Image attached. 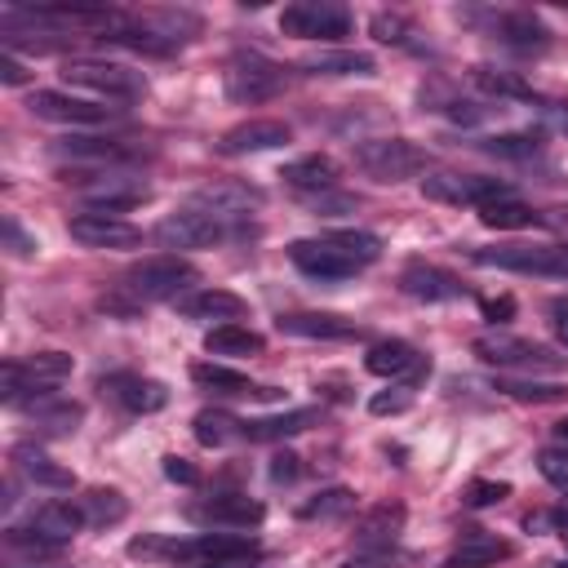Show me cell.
I'll return each mask as SVG.
<instances>
[{"label": "cell", "instance_id": "f35d334b", "mask_svg": "<svg viewBox=\"0 0 568 568\" xmlns=\"http://www.w3.org/2000/svg\"><path fill=\"white\" fill-rule=\"evenodd\" d=\"M470 80H475L484 93H493V98H519V102H528V98H532V89H528L519 75L497 71V67H470Z\"/></svg>", "mask_w": 568, "mask_h": 568}, {"label": "cell", "instance_id": "5b68a950", "mask_svg": "<svg viewBox=\"0 0 568 568\" xmlns=\"http://www.w3.org/2000/svg\"><path fill=\"white\" fill-rule=\"evenodd\" d=\"M470 262L515 271V275L568 280V244H497V248H475Z\"/></svg>", "mask_w": 568, "mask_h": 568}, {"label": "cell", "instance_id": "d6a6232c", "mask_svg": "<svg viewBox=\"0 0 568 568\" xmlns=\"http://www.w3.org/2000/svg\"><path fill=\"white\" fill-rule=\"evenodd\" d=\"M479 222H484V226H493V231H524V226H537V222H541V213H537L532 204H524V200L506 195V200L484 204V209H479Z\"/></svg>", "mask_w": 568, "mask_h": 568}, {"label": "cell", "instance_id": "8fae6325", "mask_svg": "<svg viewBox=\"0 0 568 568\" xmlns=\"http://www.w3.org/2000/svg\"><path fill=\"white\" fill-rule=\"evenodd\" d=\"M226 235H231L226 222H217L213 213H200V209H178L155 222V240L164 248H213Z\"/></svg>", "mask_w": 568, "mask_h": 568}, {"label": "cell", "instance_id": "c3c4849f", "mask_svg": "<svg viewBox=\"0 0 568 568\" xmlns=\"http://www.w3.org/2000/svg\"><path fill=\"white\" fill-rule=\"evenodd\" d=\"M342 568H395V559H390V550H355Z\"/></svg>", "mask_w": 568, "mask_h": 568}, {"label": "cell", "instance_id": "3957f363", "mask_svg": "<svg viewBox=\"0 0 568 568\" xmlns=\"http://www.w3.org/2000/svg\"><path fill=\"white\" fill-rule=\"evenodd\" d=\"M62 80L75 84V89L98 93L102 102H133V98L146 93L142 71H133L124 62H111V58H67L62 62Z\"/></svg>", "mask_w": 568, "mask_h": 568}, {"label": "cell", "instance_id": "db71d44e", "mask_svg": "<svg viewBox=\"0 0 568 568\" xmlns=\"http://www.w3.org/2000/svg\"><path fill=\"white\" fill-rule=\"evenodd\" d=\"M541 222H550V226L568 231V204H564V209H550V213H541Z\"/></svg>", "mask_w": 568, "mask_h": 568}, {"label": "cell", "instance_id": "9a60e30c", "mask_svg": "<svg viewBox=\"0 0 568 568\" xmlns=\"http://www.w3.org/2000/svg\"><path fill=\"white\" fill-rule=\"evenodd\" d=\"M67 231H71V240H80L84 248H133V244H142V231L133 226V222H124V217H111V213H75L71 222H67Z\"/></svg>", "mask_w": 568, "mask_h": 568}, {"label": "cell", "instance_id": "7dc6e473", "mask_svg": "<svg viewBox=\"0 0 568 568\" xmlns=\"http://www.w3.org/2000/svg\"><path fill=\"white\" fill-rule=\"evenodd\" d=\"M164 475H169L173 484H186V488L200 484V470H195L186 457H164Z\"/></svg>", "mask_w": 568, "mask_h": 568}, {"label": "cell", "instance_id": "ee69618b", "mask_svg": "<svg viewBox=\"0 0 568 568\" xmlns=\"http://www.w3.org/2000/svg\"><path fill=\"white\" fill-rule=\"evenodd\" d=\"M537 470H541L546 484H555V488L568 493V448H541L537 453Z\"/></svg>", "mask_w": 568, "mask_h": 568}, {"label": "cell", "instance_id": "d6986e66", "mask_svg": "<svg viewBox=\"0 0 568 568\" xmlns=\"http://www.w3.org/2000/svg\"><path fill=\"white\" fill-rule=\"evenodd\" d=\"M364 368H368L373 377H408V382H417V377H426V373H430V359H426V355H422L413 342L390 337V342L368 346Z\"/></svg>", "mask_w": 568, "mask_h": 568}, {"label": "cell", "instance_id": "e0dca14e", "mask_svg": "<svg viewBox=\"0 0 568 568\" xmlns=\"http://www.w3.org/2000/svg\"><path fill=\"white\" fill-rule=\"evenodd\" d=\"M484 27H488V36H497L510 49H546L550 44V27L532 9H497V13H484Z\"/></svg>", "mask_w": 568, "mask_h": 568}, {"label": "cell", "instance_id": "30bf717a", "mask_svg": "<svg viewBox=\"0 0 568 568\" xmlns=\"http://www.w3.org/2000/svg\"><path fill=\"white\" fill-rule=\"evenodd\" d=\"M422 191L439 204H470V209H484V204L510 195V186L501 178H484V173H430V178H422Z\"/></svg>", "mask_w": 568, "mask_h": 568}, {"label": "cell", "instance_id": "ac0fdd59", "mask_svg": "<svg viewBox=\"0 0 568 568\" xmlns=\"http://www.w3.org/2000/svg\"><path fill=\"white\" fill-rule=\"evenodd\" d=\"M275 328L288 337H315V342H346L364 333L351 315H337V311H288L275 320Z\"/></svg>", "mask_w": 568, "mask_h": 568}, {"label": "cell", "instance_id": "d4e9b609", "mask_svg": "<svg viewBox=\"0 0 568 568\" xmlns=\"http://www.w3.org/2000/svg\"><path fill=\"white\" fill-rule=\"evenodd\" d=\"M399 532H404V506L399 501H382V506L364 510L355 524L359 550H390L399 541Z\"/></svg>", "mask_w": 568, "mask_h": 568}, {"label": "cell", "instance_id": "9f6ffc18", "mask_svg": "<svg viewBox=\"0 0 568 568\" xmlns=\"http://www.w3.org/2000/svg\"><path fill=\"white\" fill-rule=\"evenodd\" d=\"M555 333H559V342H564V346H568V311H564V315H559V320H555Z\"/></svg>", "mask_w": 568, "mask_h": 568}, {"label": "cell", "instance_id": "8d00e7d4", "mask_svg": "<svg viewBox=\"0 0 568 568\" xmlns=\"http://www.w3.org/2000/svg\"><path fill=\"white\" fill-rule=\"evenodd\" d=\"M80 417H84V408L80 404H71V399H40L36 404V422H40V430L44 435H71L75 426H80Z\"/></svg>", "mask_w": 568, "mask_h": 568}, {"label": "cell", "instance_id": "2e32d148", "mask_svg": "<svg viewBox=\"0 0 568 568\" xmlns=\"http://www.w3.org/2000/svg\"><path fill=\"white\" fill-rule=\"evenodd\" d=\"M257 204H262V191L248 182H213V186L191 195V209L213 213L217 222H244L248 209H257Z\"/></svg>", "mask_w": 568, "mask_h": 568}, {"label": "cell", "instance_id": "60d3db41", "mask_svg": "<svg viewBox=\"0 0 568 568\" xmlns=\"http://www.w3.org/2000/svg\"><path fill=\"white\" fill-rule=\"evenodd\" d=\"M328 240H333L351 262H359V266H368V262L382 257V240H377L373 231H333Z\"/></svg>", "mask_w": 568, "mask_h": 568}, {"label": "cell", "instance_id": "d590c367", "mask_svg": "<svg viewBox=\"0 0 568 568\" xmlns=\"http://www.w3.org/2000/svg\"><path fill=\"white\" fill-rule=\"evenodd\" d=\"M497 390L524 404H559L568 395V386L559 382H532V377H497Z\"/></svg>", "mask_w": 568, "mask_h": 568}, {"label": "cell", "instance_id": "ba28073f", "mask_svg": "<svg viewBox=\"0 0 568 568\" xmlns=\"http://www.w3.org/2000/svg\"><path fill=\"white\" fill-rule=\"evenodd\" d=\"M27 111L36 120H49V124H71V129H89V124H115L124 115V106H106V102H93V98H75V93H62V89H36L27 98Z\"/></svg>", "mask_w": 568, "mask_h": 568}, {"label": "cell", "instance_id": "f907efd6", "mask_svg": "<svg viewBox=\"0 0 568 568\" xmlns=\"http://www.w3.org/2000/svg\"><path fill=\"white\" fill-rule=\"evenodd\" d=\"M0 80H4V84H27V80H31V71L13 58V49H4V53H0Z\"/></svg>", "mask_w": 568, "mask_h": 568}, {"label": "cell", "instance_id": "7bdbcfd3", "mask_svg": "<svg viewBox=\"0 0 568 568\" xmlns=\"http://www.w3.org/2000/svg\"><path fill=\"white\" fill-rule=\"evenodd\" d=\"M510 497V484L506 479H475V484H466V506L470 510H484V506H497V501H506Z\"/></svg>", "mask_w": 568, "mask_h": 568}, {"label": "cell", "instance_id": "7a4b0ae2", "mask_svg": "<svg viewBox=\"0 0 568 568\" xmlns=\"http://www.w3.org/2000/svg\"><path fill=\"white\" fill-rule=\"evenodd\" d=\"M284 84H288V71H284L280 62H271L266 53H253V49L231 53L226 67H222V89H226V98L240 102V106L271 102V98L284 93Z\"/></svg>", "mask_w": 568, "mask_h": 568}, {"label": "cell", "instance_id": "f546056e", "mask_svg": "<svg viewBox=\"0 0 568 568\" xmlns=\"http://www.w3.org/2000/svg\"><path fill=\"white\" fill-rule=\"evenodd\" d=\"M191 382H195L200 390H209V395H222V399H235V395H262L240 368H226V364H217V359H200V364H191Z\"/></svg>", "mask_w": 568, "mask_h": 568}, {"label": "cell", "instance_id": "11a10c76", "mask_svg": "<svg viewBox=\"0 0 568 568\" xmlns=\"http://www.w3.org/2000/svg\"><path fill=\"white\" fill-rule=\"evenodd\" d=\"M550 524H555V528H559V532H568V506H559V510H555V515H550Z\"/></svg>", "mask_w": 568, "mask_h": 568}, {"label": "cell", "instance_id": "8992f818", "mask_svg": "<svg viewBox=\"0 0 568 568\" xmlns=\"http://www.w3.org/2000/svg\"><path fill=\"white\" fill-rule=\"evenodd\" d=\"M355 164L373 182H404V178H417L426 169V151L408 138H373V142L355 146Z\"/></svg>", "mask_w": 568, "mask_h": 568}, {"label": "cell", "instance_id": "484cf974", "mask_svg": "<svg viewBox=\"0 0 568 568\" xmlns=\"http://www.w3.org/2000/svg\"><path fill=\"white\" fill-rule=\"evenodd\" d=\"M280 178L293 186V191H306V195H324V191H333L337 186V178H342V169H337V160H328V155H302V160H288L284 169H280Z\"/></svg>", "mask_w": 568, "mask_h": 568}, {"label": "cell", "instance_id": "52a82bcc", "mask_svg": "<svg viewBox=\"0 0 568 568\" xmlns=\"http://www.w3.org/2000/svg\"><path fill=\"white\" fill-rule=\"evenodd\" d=\"M351 9L346 4H333V0H293L284 4L280 13V31L284 36H297V40H342L351 36Z\"/></svg>", "mask_w": 568, "mask_h": 568}, {"label": "cell", "instance_id": "6f0895ef", "mask_svg": "<svg viewBox=\"0 0 568 568\" xmlns=\"http://www.w3.org/2000/svg\"><path fill=\"white\" fill-rule=\"evenodd\" d=\"M555 435H559V444H564V448H568V417H564V422H559V426H555Z\"/></svg>", "mask_w": 568, "mask_h": 568}, {"label": "cell", "instance_id": "bcb514c9", "mask_svg": "<svg viewBox=\"0 0 568 568\" xmlns=\"http://www.w3.org/2000/svg\"><path fill=\"white\" fill-rule=\"evenodd\" d=\"M297 475H302V457L297 453H275L271 457V479L275 484H293Z\"/></svg>", "mask_w": 568, "mask_h": 568}, {"label": "cell", "instance_id": "681fc988", "mask_svg": "<svg viewBox=\"0 0 568 568\" xmlns=\"http://www.w3.org/2000/svg\"><path fill=\"white\" fill-rule=\"evenodd\" d=\"M399 31H404V18H395V13H377V18H373V36H377V40H386V44L395 40V44H399V40H404Z\"/></svg>", "mask_w": 568, "mask_h": 568}, {"label": "cell", "instance_id": "74e56055", "mask_svg": "<svg viewBox=\"0 0 568 568\" xmlns=\"http://www.w3.org/2000/svg\"><path fill=\"white\" fill-rule=\"evenodd\" d=\"M479 151L497 160H528L541 151V133H493V138H479Z\"/></svg>", "mask_w": 568, "mask_h": 568}, {"label": "cell", "instance_id": "83f0119b", "mask_svg": "<svg viewBox=\"0 0 568 568\" xmlns=\"http://www.w3.org/2000/svg\"><path fill=\"white\" fill-rule=\"evenodd\" d=\"M13 466H18L36 488H58V493H62V488L75 484V475H71L62 462H53L44 448H36V444H18V448H13Z\"/></svg>", "mask_w": 568, "mask_h": 568}, {"label": "cell", "instance_id": "680465c9", "mask_svg": "<svg viewBox=\"0 0 568 568\" xmlns=\"http://www.w3.org/2000/svg\"><path fill=\"white\" fill-rule=\"evenodd\" d=\"M559 568H568V564H559Z\"/></svg>", "mask_w": 568, "mask_h": 568}, {"label": "cell", "instance_id": "836d02e7", "mask_svg": "<svg viewBox=\"0 0 568 568\" xmlns=\"http://www.w3.org/2000/svg\"><path fill=\"white\" fill-rule=\"evenodd\" d=\"M195 439L204 448H226L231 439H244V422L231 417L226 408H204V413H195Z\"/></svg>", "mask_w": 568, "mask_h": 568}, {"label": "cell", "instance_id": "7c38bea8", "mask_svg": "<svg viewBox=\"0 0 568 568\" xmlns=\"http://www.w3.org/2000/svg\"><path fill=\"white\" fill-rule=\"evenodd\" d=\"M191 519L204 524L209 532H213V528H217V532H248V528H257V524L266 519V506H262L257 497H244V493H217V497L200 501V506L191 510Z\"/></svg>", "mask_w": 568, "mask_h": 568}, {"label": "cell", "instance_id": "ffe728a7", "mask_svg": "<svg viewBox=\"0 0 568 568\" xmlns=\"http://www.w3.org/2000/svg\"><path fill=\"white\" fill-rule=\"evenodd\" d=\"M293 133L284 120H244L235 129H226L217 138V155H253V151H271V146H284Z\"/></svg>", "mask_w": 568, "mask_h": 568}, {"label": "cell", "instance_id": "ab89813d", "mask_svg": "<svg viewBox=\"0 0 568 568\" xmlns=\"http://www.w3.org/2000/svg\"><path fill=\"white\" fill-rule=\"evenodd\" d=\"M351 506H355V493H351V488H324V493H315L311 501H302L297 515H302V519H342Z\"/></svg>", "mask_w": 568, "mask_h": 568}, {"label": "cell", "instance_id": "f5cc1de1", "mask_svg": "<svg viewBox=\"0 0 568 568\" xmlns=\"http://www.w3.org/2000/svg\"><path fill=\"white\" fill-rule=\"evenodd\" d=\"M510 311H515V302H510V297H501V302H484V315H488L493 324H501Z\"/></svg>", "mask_w": 568, "mask_h": 568}, {"label": "cell", "instance_id": "816d5d0a", "mask_svg": "<svg viewBox=\"0 0 568 568\" xmlns=\"http://www.w3.org/2000/svg\"><path fill=\"white\" fill-rule=\"evenodd\" d=\"M4 240H9V248H13L18 257H31V248H36V240H27L13 217H4Z\"/></svg>", "mask_w": 568, "mask_h": 568}, {"label": "cell", "instance_id": "4fadbf2b", "mask_svg": "<svg viewBox=\"0 0 568 568\" xmlns=\"http://www.w3.org/2000/svg\"><path fill=\"white\" fill-rule=\"evenodd\" d=\"M288 257H293V266L302 275H311L320 284H337V280H351L359 271V262H351L328 235H320V240H293L288 244Z\"/></svg>", "mask_w": 568, "mask_h": 568}, {"label": "cell", "instance_id": "4316f807", "mask_svg": "<svg viewBox=\"0 0 568 568\" xmlns=\"http://www.w3.org/2000/svg\"><path fill=\"white\" fill-rule=\"evenodd\" d=\"M27 528H31L36 537L53 541V546H67V541L84 528V510L71 506V501H44V506H36V515H31Z\"/></svg>", "mask_w": 568, "mask_h": 568}, {"label": "cell", "instance_id": "f1b7e54d", "mask_svg": "<svg viewBox=\"0 0 568 568\" xmlns=\"http://www.w3.org/2000/svg\"><path fill=\"white\" fill-rule=\"evenodd\" d=\"M266 337L248 324H213L204 333V351L209 355H226V359H244V355H262Z\"/></svg>", "mask_w": 568, "mask_h": 568}, {"label": "cell", "instance_id": "603a6c76", "mask_svg": "<svg viewBox=\"0 0 568 568\" xmlns=\"http://www.w3.org/2000/svg\"><path fill=\"white\" fill-rule=\"evenodd\" d=\"M178 311L186 320H204V324H240L248 315V302L240 293H226V288H195L178 302Z\"/></svg>", "mask_w": 568, "mask_h": 568}, {"label": "cell", "instance_id": "e575fe53", "mask_svg": "<svg viewBox=\"0 0 568 568\" xmlns=\"http://www.w3.org/2000/svg\"><path fill=\"white\" fill-rule=\"evenodd\" d=\"M80 510H84V524L111 528V524H120V519L129 515V501H124L120 488H89V493L80 497Z\"/></svg>", "mask_w": 568, "mask_h": 568}, {"label": "cell", "instance_id": "6da1fadb", "mask_svg": "<svg viewBox=\"0 0 568 568\" xmlns=\"http://www.w3.org/2000/svg\"><path fill=\"white\" fill-rule=\"evenodd\" d=\"M200 284V271L178 257V253H155V257H142L124 271V293L133 302H182L186 293H195Z\"/></svg>", "mask_w": 568, "mask_h": 568}, {"label": "cell", "instance_id": "9c48e42d", "mask_svg": "<svg viewBox=\"0 0 568 568\" xmlns=\"http://www.w3.org/2000/svg\"><path fill=\"white\" fill-rule=\"evenodd\" d=\"M257 559V541L248 532H200L186 537L178 550V564H195V568H235Z\"/></svg>", "mask_w": 568, "mask_h": 568}, {"label": "cell", "instance_id": "1f68e13d", "mask_svg": "<svg viewBox=\"0 0 568 568\" xmlns=\"http://www.w3.org/2000/svg\"><path fill=\"white\" fill-rule=\"evenodd\" d=\"M311 422H315V408H293V413H275V417H253V422H244V439H257V444L288 439V435L306 430Z\"/></svg>", "mask_w": 568, "mask_h": 568}, {"label": "cell", "instance_id": "b9f144b4", "mask_svg": "<svg viewBox=\"0 0 568 568\" xmlns=\"http://www.w3.org/2000/svg\"><path fill=\"white\" fill-rule=\"evenodd\" d=\"M178 550H182V541L164 537V532H142V537L129 541V555L133 559H151V564H178Z\"/></svg>", "mask_w": 568, "mask_h": 568}, {"label": "cell", "instance_id": "4dcf8cb0", "mask_svg": "<svg viewBox=\"0 0 568 568\" xmlns=\"http://www.w3.org/2000/svg\"><path fill=\"white\" fill-rule=\"evenodd\" d=\"M302 71H311V75H373L377 62L359 49H320L302 62Z\"/></svg>", "mask_w": 568, "mask_h": 568}, {"label": "cell", "instance_id": "7402d4cb", "mask_svg": "<svg viewBox=\"0 0 568 568\" xmlns=\"http://www.w3.org/2000/svg\"><path fill=\"white\" fill-rule=\"evenodd\" d=\"M102 395H111L124 413H160L169 404V390L155 377H138V373H115L102 382Z\"/></svg>", "mask_w": 568, "mask_h": 568}, {"label": "cell", "instance_id": "f6af8a7d", "mask_svg": "<svg viewBox=\"0 0 568 568\" xmlns=\"http://www.w3.org/2000/svg\"><path fill=\"white\" fill-rule=\"evenodd\" d=\"M413 404V395H408V386H395V390H377L373 399H368V408L377 413V417H386V413H404Z\"/></svg>", "mask_w": 568, "mask_h": 568}, {"label": "cell", "instance_id": "cb8c5ba5", "mask_svg": "<svg viewBox=\"0 0 568 568\" xmlns=\"http://www.w3.org/2000/svg\"><path fill=\"white\" fill-rule=\"evenodd\" d=\"M510 541L506 537H497V532H484V528H470L448 555H444V564L439 568H493V564H501V559H510Z\"/></svg>", "mask_w": 568, "mask_h": 568}, {"label": "cell", "instance_id": "5bb4252c", "mask_svg": "<svg viewBox=\"0 0 568 568\" xmlns=\"http://www.w3.org/2000/svg\"><path fill=\"white\" fill-rule=\"evenodd\" d=\"M58 155H71V164H84V169H115V164H129L133 155H142L138 142L129 138H84V133H67L58 142Z\"/></svg>", "mask_w": 568, "mask_h": 568}, {"label": "cell", "instance_id": "44dd1931", "mask_svg": "<svg viewBox=\"0 0 568 568\" xmlns=\"http://www.w3.org/2000/svg\"><path fill=\"white\" fill-rule=\"evenodd\" d=\"M399 288H404L408 297H417V302H453V297L466 293L462 280H457L453 271L435 266V262H408V266L399 271Z\"/></svg>", "mask_w": 568, "mask_h": 568}, {"label": "cell", "instance_id": "277c9868", "mask_svg": "<svg viewBox=\"0 0 568 568\" xmlns=\"http://www.w3.org/2000/svg\"><path fill=\"white\" fill-rule=\"evenodd\" d=\"M470 351L488 364V368H515V373H559L568 359L528 342V337H515V333H479L470 342Z\"/></svg>", "mask_w": 568, "mask_h": 568}]
</instances>
